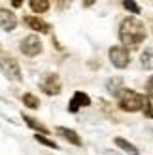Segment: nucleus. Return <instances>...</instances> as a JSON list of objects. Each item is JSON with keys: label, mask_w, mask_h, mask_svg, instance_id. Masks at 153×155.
Wrapping results in <instances>:
<instances>
[{"label": "nucleus", "mask_w": 153, "mask_h": 155, "mask_svg": "<svg viewBox=\"0 0 153 155\" xmlns=\"http://www.w3.org/2000/svg\"><path fill=\"white\" fill-rule=\"evenodd\" d=\"M140 64L146 68V70H153V48H148L146 51H142Z\"/></svg>", "instance_id": "4468645a"}, {"label": "nucleus", "mask_w": 153, "mask_h": 155, "mask_svg": "<svg viewBox=\"0 0 153 155\" xmlns=\"http://www.w3.org/2000/svg\"><path fill=\"white\" fill-rule=\"evenodd\" d=\"M144 114H146V117H151V119H153V104H151L149 98H148L146 106H144Z\"/></svg>", "instance_id": "aec40b11"}, {"label": "nucleus", "mask_w": 153, "mask_h": 155, "mask_svg": "<svg viewBox=\"0 0 153 155\" xmlns=\"http://www.w3.org/2000/svg\"><path fill=\"white\" fill-rule=\"evenodd\" d=\"M34 140L36 142H40V144H44V146H47V148H53V150H57L59 146H57V142L55 140H49L45 134H34Z\"/></svg>", "instance_id": "f3484780"}, {"label": "nucleus", "mask_w": 153, "mask_h": 155, "mask_svg": "<svg viewBox=\"0 0 153 155\" xmlns=\"http://www.w3.org/2000/svg\"><path fill=\"white\" fill-rule=\"evenodd\" d=\"M100 155H121L119 151H116V150H104Z\"/></svg>", "instance_id": "412c9836"}, {"label": "nucleus", "mask_w": 153, "mask_h": 155, "mask_svg": "<svg viewBox=\"0 0 153 155\" xmlns=\"http://www.w3.org/2000/svg\"><path fill=\"white\" fill-rule=\"evenodd\" d=\"M28 6H30V10H32L34 13H45L49 10L51 4L47 2V0H30Z\"/></svg>", "instance_id": "2eb2a0df"}, {"label": "nucleus", "mask_w": 153, "mask_h": 155, "mask_svg": "<svg viewBox=\"0 0 153 155\" xmlns=\"http://www.w3.org/2000/svg\"><path fill=\"white\" fill-rule=\"evenodd\" d=\"M23 23L28 27V28H32L36 30V32H42V34H49V23H45L44 19L40 17H36V15H27V17H23Z\"/></svg>", "instance_id": "6e6552de"}, {"label": "nucleus", "mask_w": 153, "mask_h": 155, "mask_svg": "<svg viewBox=\"0 0 153 155\" xmlns=\"http://www.w3.org/2000/svg\"><path fill=\"white\" fill-rule=\"evenodd\" d=\"M23 104L27 108H30V110H36V108L40 106V98L36 95H32V93H25V95H23Z\"/></svg>", "instance_id": "dca6fc26"}, {"label": "nucleus", "mask_w": 153, "mask_h": 155, "mask_svg": "<svg viewBox=\"0 0 153 155\" xmlns=\"http://www.w3.org/2000/svg\"><path fill=\"white\" fill-rule=\"evenodd\" d=\"M123 89L125 87H123V78L121 76H113V78H110V80L106 81V91H108L110 95H113V97H117Z\"/></svg>", "instance_id": "9b49d317"}, {"label": "nucleus", "mask_w": 153, "mask_h": 155, "mask_svg": "<svg viewBox=\"0 0 153 155\" xmlns=\"http://www.w3.org/2000/svg\"><path fill=\"white\" fill-rule=\"evenodd\" d=\"M123 8L127 12H131V13H134V15H138V13H142V10H140V6L136 4V2H123Z\"/></svg>", "instance_id": "a211bd4d"}, {"label": "nucleus", "mask_w": 153, "mask_h": 155, "mask_svg": "<svg viewBox=\"0 0 153 155\" xmlns=\"http://www.w3.org/2000/svg\"><path fill=\"white\" fill-rule=\"evenodd\" d=\"M57 134H60L66 142H70L72 146H81V144H83V142H81V138H80V134L76 133L74 129H68V127H57Z\"/></svg>", "instance_id": "9d476101"}, {"label": "nucleus", "mask_w": 153, "mask_h": 155, "mask_svg": "<svg viewBox=\"0 0 153 155\" xmlns=\"http://www.w3.org/2000/svg\"><path fill=\"white\" fill-rule=\"evenodd\" d=\"M117 102H119V108L123 112H140V110H144L148 98L144 95H140V93H136V91L123 89L117 95Z\"/></svg>", "instance_id": "f03ea898"}, {"label": "nucleus", "mask_w": 153, "mask_h": 155, "mask_svg": "<svg viewBox=\"0 0 153 155\" xmlns=\"http://www.w3.org/2000/svg\"><path fill=\"white\" fill-rule=\"evenodd\" d=\"M108 55H110V63L116 68H127L129 63H131V57H129L127 48H121V45H113V48H110Z\"/></svg>", "instance_id": "423d86ee"}, {"label": "nucleus", "mask_w": 153, "mask_h": 155, "mask_svg": "<svg viewBox=\"0 0 153 155\" xmlns=\"http://www.w3.org/2000/svg\"><path fill=\"white\" fill-rule=\"evenodd\" d=\"M42 42H40V38H38L36 34H30L27 38H23L21 40V45H19V51L23 53L25 57H36V55H40L42 53Z\"/></svg>", "instance_id": "7ed1b4c3"}, {"label": "nucleus", "mask_w": 153, "mask_h": 155, "mask_svg": "<svg viewBox=\"0 0 153 155\" xmlns=\"http://www.w3.org/2000/svg\"><path fill=\"white\" fill-rule=\"evenodd\" d=\"M146 97L151 100L153 98V76L148 78V81H146Z\"/></svg>", "instance_id": "6ab92c4d"}, {"label": "nucleus", "mask_w": 153, "mask_h": 155, "mask_svg": "<svg viewBox=\"0 0 153 155\" xmlns=\"http://www.w3.org/2000/svg\"><path fill=\"white\" fill-rule=\"evenodd\" d=\"M0 25H2L4 32H11V30L17 27V17H15V13L11 10L2 8V10H0Z\"/></svg>", "instance_id": "1a4fd4ad"}, {"label": "nucleus", "mask_w": 153, "mask_h": 155, "mask_svg": "<svg viewBox=\"0 0 153 155\" xmlns=\"http://www.w3.org/2000/svg\"><path fill=\"white\" fill-rule=\"evenodd\" d=\"M148 36V30L146 25L136 19V17H125L119 25V40L125 48H138V45L146 40Z\"/></svg>", "instance_id": "f257e3e1"}, {"label": "nucleus", "mask_w": 153, "mask_h": 155, "mask_svg": "<svg viewBox=\"0 0 153 155\" xmlns=\"http://www.w3.org/2000/svg\"><path fill=\"white\" fill-rule=\"evenodd\" d=\"M21 119L25 121V123H27V125H28L30 129H34V130H36L38 134H40V133H42V134H49L47 127H44V125H42L40 121H36L34 117H30V115H25V114H21Z\"/></svg>", "instance_id": "f8f14e48"}, {"label": "nucleus", "mask_w": 153, "mask_h": 155, "mask_svg": "<svg viewBox=\"0 0 153 155\" xmlns=\"http://www.w3.org/2000/svg\"><path fill=\"white\" fill-rule=\"evenodd\" d=\"M2 74H4L10 81H21V80H23L19 63H17L13 57H8V55H2Z\"/></svg>", "instance_id": "20e7f679"}, {"label": "nucleus", "mask_w": 153, "mask_h": 155, "mask_svg": "<svg viewBox=\"0 0 153 155\" xmlns=\"http://www.w3.org/2000/svg\"><path fill=\"white\" fill-rule=\"evenodd\" d=\"M83 106H91V97L89 95H85L83 91H76L74 93V97H72V100H70V104H68V112L70 114H76L80 110V108H83Z\"/></svg>", "instance_id": "0eeeda50"}, {"label": "nucleus", "mask_w": 153, "mask_h": 155, "mask_svg": "<svg viewBox=\"0 0 153 155\" xmlns=\"http://www.w3.org/2000/svg\"><path fill=\"white\" fill-rule=\"evenodd\" d=\"M113 142H116V146L119 150H123V151H127L129 155H140V151H138V148H136L134 144H131L129 140H125V138H113Z\"/></svg>", "instance_id": "ddd939ff"}, {"label": "nucleus", "mask_w": 153, "mask_h": 155, "mask_svg": "<svg viewBox=\"0 0 153 155\" xmlns=\"http://www.w3.org/2000/svg\"><path fill=\"white\" fill-rule=\"evenodd\" d=\"M40 89L45 93V95H49V97L59 95L60 89H63V85H60V78L57 74H53V72L45 74L42 78V81H40Z\"/></svg>", "instance_id": "39448f33"}]
</instances>
